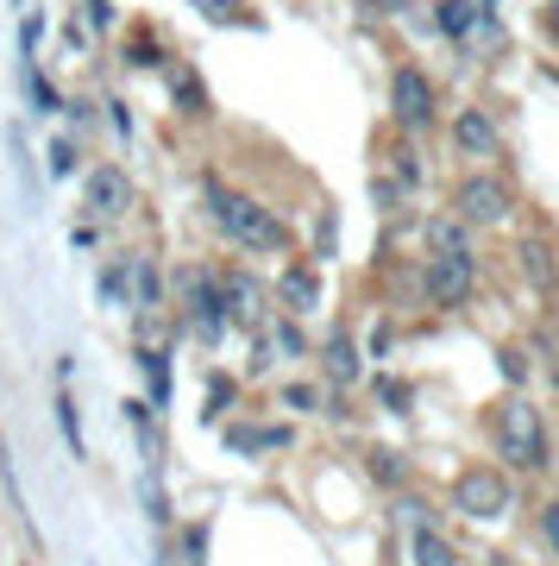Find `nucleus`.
<instances>
[{
    "mask_svg": "<svg viewBox=\"0 0 559 566\" xmlns=\"http://www.w3.org/2000/svg\"><path fill=\"white\" fill-rule=\"evenodd\" d=\"M196 13H208L214 25H252V13H245L240 0H196Z\"/></svg>",
    "mask_w": 559,
    "mask_h": 566,
    "instance_id": "22",
    "label": "nucleus"
},
{
    "mask_svg": "<svg viewBox=\"0 0 559 566\" xmlns=\"http://www.w3.org/2000/svg\"><path fill=\"white\" fill-rule=\"evenodd\" d=\"M453 145H460L465 158H497V151H503L491 114H478V107H465L460 120H453Z\"/></svg>",
    "mask_w": 559,
    "mask_h": 566,
    "instance_id": "8",
    "label": "nucleus"
},
{
    "mask_svg": "<svg viewBox=\"0 0 559 566\" xmlns=\"http://www.w3.org/2000/svg\"><path fill=\"white\" fill-rule=\"evenodd\" d=\"M497 447L509 465H547V422H540V409L528 403V397H509V403L497 409Z\"/></svg>",
    "mask_w": 559,
    "mask_h": 566,
    "instance_id": "2",
    "label": "nucleus"
},
{
    "mask_svg": "<svg viewBox=\"0 0 559 566\" xmlns=\"http://www.w3.org/2000/svg\"><path fill=\"white\" fill-rule=\"evenodd\" d=\"M133 277H139V290H133V303H139V308H158V303H164V271H158V264H139Z\"/></svg>",
    "mask_w": 559,
    "mask_h": 566,
    "instance_id": "20",
    "label": "nucleus"
},
{
    "mask_svg": "<svg viewBox=\"0 0 559 566\" xmlns=\"http://www.w3.org/2000/svg\"><path fill=\"white\" fill-rule=\"evenodd\" d=\"M428 252H434V259H460L465 252V221L460 214H440V221L428 227Z\"/></svg>",
    "mask_w": 559,
    "mask_h": 566,
    "instance_id": "14",
    "label": "nucleus"
},
{
    "mask_svg": "<svg viewBox=\"0 0 559 566\" xmlns=\"http://www.w3.org/2000/svg\"><path fill=\"white\" fill-rule=\"evenodd\" d=\"M320 365H327L334 385H359V346H352V334H334L327 353H320Z\"/></svg>",
    "mask_w": 559,
    "mask_h": 566,
    "instance_id": "12",
    "label": "nucleus"
},
{
    "mask_svg": "<svg viewBox=\"0 0 559 566\" xmlns=\"http://www.w3.org/2000/svg\"><path fill=\"white\" fill-rule=\"evenodd\" d=\"M139 365H145V378H151V397H158V409L170 403V359H164V353H139Z\"/></svg>",
    "mask_w": 559,
    "mask_h": 566,
    "instance_id": "18",
    "label": "nucleus"
},
{
    "mask_svg": "<svg viewBox=\"0 0 559 566\" xmlns=\"http://www.w3.org/2000/svg\"><path fill=\"white\" fill-rule=\"evenodd\" d=\"M371 479H378V485H402V479H409L402 453H390V447H371Z\"/></svg>",
    "mask_w": 559,
    "mask_h": 566,
    "instance_id": "19",
    "label": "nucleus"
},
{
    "mask_svg": "<svg viewBox=\"0 0 559 566\" xmlns=\"http://www.w3.org/2000/svg\"><path fill=\"white\" fill-rule=\"evenodd\" d=\"M484 7H497V0H484Z\"/></svg>",
    "mask_w": 559,
    "mask_h": 566,
    "instance_id": "33",
    "label": "nucleus"
},
{
    "mask_svg": "<svg viewBox=\"0 0 559 566\" xmlns=\"http://www.w3.org/2000/svg\"><path fill=\"white\" fill-rule=\"evenodd\" d=\"M283 303L296 308V315H302V308H315V303H320V277L308 271V264H296V271H283Z\"/></svg>",
    "mask_w": 559,
    "mask_h": 566,
    "instance_id": "15",
    "label": "nucleus"
},
{
    "mask_svg": "<svg viewBox=\"0 0 559 566\" xmlns=\"http://www.w3.org/2000/svg\"><path fill=\"white\" fill-rule=\"evenodd\" d=\"M378 403L390 409V416H409V409H415V390L402 385V378H378Z\"/></svg>",
    "mask_w": 559,
    "mask_h": 566,
    "instance_id": "21",
    "label": "nucleus"
},
{
    "mask_svg": "<svg viewBox=\"0 0 559 566\" xmlns=\"http://www.w3.org/2000/svg\"><path fill=\"white\" fill-rule=\"evenodd\" d=\"M540 542L559 554V504H553V510H540Z\"/></svg>",
    "mask_w": 559,
    "mask_h": 566,
    "instance_id": "29",
    "label": "nucleus"
},
{
    "mask_svg": "<svg viewBox=\"0 0 559 566\" xmlns=\"http://www.w3.org/2000/svg\"><path fill=\"white\" fill-rule=\"evenodd\" d=\"M453 504H460V516H472V523H491V516L509 510V479L491 472V465H472V472H460V485H453Z\"/></svg>",
    "mask_w": 559,
    "mask_h": 566,
    "instance_id": "3",
    "label": "nucleus"
},
{
    "mask_svg": "<svg viewBox=\"0 0 559 566\" xmlns=\"http://www.w3.org/2000/svg\"><path fill=\"white\" fill-rule=\"evenodd\" d=\"M201 202H208V214L220 221V233H226L233 245H245V252H283V245H289V233H283L277 214L259 208L252 196H240V189L208 182V189H201Z\"/></svg>",
    "mask_w": 559,
    "mask_h": 566,
    "instance_id": "1",
    "label": "nucleus"
},
{
    "mask_svg": "<svg viewBox=\"0 0 559 566\" xmlns=\"http://www.w3.org/2000/svg\"><path fill=\"white\" fill-rule=\"evenodd\" d=\"M516 259H521V271H528V283H535V290H559V252H553V240H547V233H521Z\"/></svg>",
    "mask_w": 559,
    "mask_h": 566,
    "instance_id": "7",
    "label": "nucleus"
},
{
    "mask_svg": "<svg viewBox=\"0 0 559 566\" xmlns=\"http://www.w3.org/2000/svg\"><path fill=\"white\" fill-rule=\"evenodd\" d=\"M553 385H559V378H553Z\"/></svg>",
    "mask_w": 559,
    "mask_h": 566,
    "instance_id": "34",
    "label": "nucleus"
},
{
    "mask_svg": "<svg viewBox=\"0 0 559 566\" xmlns=\"http://www.w3.org/2000/svg\"><path fill=\"white\" fill-rule=\"evenodd\" d=\"M226 447L233 453H277V447H289V428H233Z\"/></svg>",
    "mask_w": 559,
    "mask_h": 566,
    "instance_id": "13",
    "label": "nucleus"
},
{
    "mask_svg": "<svg viewBox=\"0 0 559 566\" xmlns=\"http://www.w3.org/2000/svg\"><path fill=\"white\" fill-rule=\"evenodd\" d=\"M201 560H208V528H182V566H201Z\"/></svg>",
    "mask_w": 559,
    "mask_h": 566,
    "instance_id": "26",
    "label": "nucleus"
},
{
    "mask_svg": "<svg viewBox=\"0 0 559 566\" xmlns=\"http://www.w3.org/2000/svg\"><path fill=\"white\" fill-rule=\"evenodd\" d=\"M553 32H559V0H553Z\"/></svg>",
    "mask_w": 559,
    "mask_h": 566,
    "instance_id": "32",
    "label": "nucleus"
},
{
    "mask_svg": "<svg viewBox=\"0 0 559 566\" xmlns=\"http://www.w3.org/2000/svg\"><path fill=\"white\" fill-rule=\"evenodd\" d=\"M126 277H133L126 264H107V271H101V296H107V303H126V296H133V290H126Z\"/></svg>",
    "mask_w": 559,
    "mask_h": 566,
    "instance_id": "25",
    "label": "nucleus"
},
{
    "mask_svg": "<svg viewBox=\"0 0 559 566\" xmlns=\"http://www.w3.org/2000/svg\"><path fill=\"white\" fill-rule=\"evenodd\" d=\"M88 13H95V25H114V7L107 0H88Z\"/></svg>",
    "mask_w": 559,
    "mask_h": 566,
    "instance_id": "31",
    "label": "nucleus"
},
{
    "mask_svg": "<svg viewBox=\"0 0 559 566\" xmlns=\"http://www.w3.org/2000/svg\"><path fill=\"white\" fill-rule=\"evenodd\" d=\"M434 25H440V39H472V32H478V7H472V0H440L434 7Z\"/></svg>",
    "mask_w": 559,
    "mask_h": 566,
    "instance_id": "11",
    "label": "nucleus"
},
{
    "mask_svg": "<svg viewBox=\"0 0 559 566\" xmlns=\"http://www.w3.org/2000/svg\"><path fill=\"white\" fill-rule=\"evenodd\" d=\"M415 566H460V547L446 542V535H434V528H421L415 535Z\"/></svg>",
    "mask_w": 559,
    "mask_h": 566,
    "instance_id": "17",
    "label": "nucleus"
},
{
    "mask_svg": "<svg viewBox=\"0 0 559 566\" xmlns=\"http://www.w3.org/2000/svg\"><path fill=\"white\" fill-rule=\"evenodd\" d=\"M233 397H240V385H233L226 371H214V378H208V390H201V422H220V416L233 409Z\"/></svg>",
    "mask_w": 559,
    "mask_h": 566,
    "instance_id": "16",
    "label": "nucleus"
},
{
    "mask_svg": "<svg viewBox=\"0 0 559 566\" xmlns=\"http://www.w3.org/2000/svg\"><path fill=\"white\" fill-rule=\"evenodd\" d=\"M472 283H478V264H472V252H460V259H434L428 264L421 296H428L434 308H460L465 296H472Z\"/></svg>",
    "mask_w": 559,
    "mask_h": 566,
    "instance_id": "4",
    "label": "nucleus"
},
{
    "mask_svg": "<svg viewBox=\"0 0 559 566\" xmlns=\"http://www.w3.org/2000/svg\"><path fill=\"white\" fill-rule=\"evenodd\" d=\"M220 303H226V315L233 322H259V283L245 277V271H233V277H220Z\"/></svg>",
    "mask_w": 559,
    "mask_h": 566,
    "instance_id": "10",
    "label": "nucleus"
},
{
    "mask_svg": "<svg viewBox=\"0 0 559 566\" xmlns=\"http://www.w3.org/2000/svg\"><path fill=\"white\" fill-rule=\"evenodd\" d=\"M51 170H57V177L63 170H76V145H51Z\"/></svg>",
    "mask_w": 559,
    "mask_h": 566,
    "instance_id": "30",
    "label": "nucleus"
},
{
    "mask_svg": "<svg viewBox=\"0 0 559 566\" xmlns=\"http://www.w3.org/2000/svg\"><path fill=\"white\" fill-rule=\"evenodd\" d=\"M460 221L465 227H503L509 221V182L503 177H465L460 182Z\"/></svg>",
    "mask_w": 559,
    "mask_h": 566,
    "instance_id": "5",
    "label": "nucleus"
},
{
    "mask_svg": "<svg viewBox=\"0 0 559 566\" xmlns=\"http://www.w3.org/2000/svg\"><path fill=\"white\" fill-rule=\"evenodd\" d=\"M302 346H308V340H302V327H296V322H283V327H277V353H283V359H296Z\"/></svg>",
    "mask_w": 559,
    "mask_h": 566,
    "instance_id": "27",
    "label": "nucleus"
},
{
    "mask_svg": "<svg viewBox=\"0 0 559 566\" xmlns=\"http://www.w3.org/2000/svg\"><path fill=\"white\" fill-rule=\"evenodd\" d=\"M82 196H88V214H120L133 202V182H126V170H107L101 164V170H88V189Z\"/></svg>",
    "mask_w": 559,
    "mask_h": 566,
    "instance_id": "9",
    "label": "nucleus"
},
{
    "mask_svg": "<svg viewBox=\"0 0 559 566\" xmlns=\"http://www.w3.org/2000/svg\"><path fill=\"white\" fill-rule=\"evenodd\" d=\"M177 107H182V114H201V107H208V95H201L196 70H177Z\"/></svg>",
    "mask_w": 559,
    "mask_h": 566,
    "instance_id": "23",
    "label": "nucleus"
},
{
    "mask_svg": "<svg viewBox=\"0 0 559 566\" xmlns=\"http://www.w3.org/2000/svg\"><path fill=\"white\" fill-rule=\"evenodd\" d=\"M390 114H397L409 133L434 126V82L421 76V70H397V82H390Z\"/></svg>",
    "mask_w": 559,
    "mask_h": 566,
    "instance_id": "6",
    "label": "nucleus"
},
{
    "mask_svg": "<svg viewBox=\"0 0 559 566\" xmlns=\"http://www.w3.org/2000/svg\"><path fill=\"white\" fill-rule=\"evenodd\" d=\"M57 422H63V441H70V453H82V416H76V403H70V390H57Z\"/></svg>",
    "mask_w": 559,
    "mask_h": 566,
    "instance_id": "24",
    "label": "nucleus"
},
{
    "mask_svg": "<svg viewBox=\"0 0 559 566\" xmlns=\"http://www.w3.org/2000/svg\"><path fill=\"white\" fill-rule=\"evenodd\" d=\"M283 403H289V409H320V390L315 385H289V390H283Z\"/></svg>",
    "mask_w": 559,
    "mask_h": 566,
    "instance_id": "28",
    "label": "nucleus"
}]
</instances>
